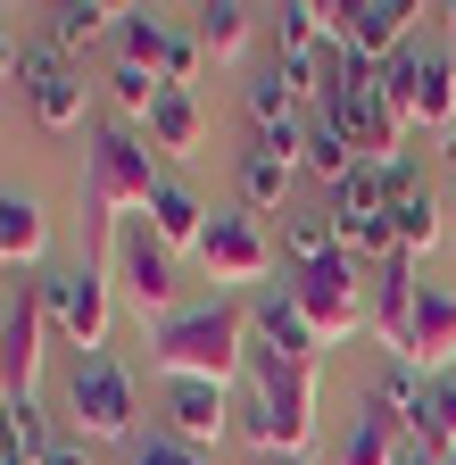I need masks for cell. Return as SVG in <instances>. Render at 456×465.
Returning a JSON list of instances; mask_svg holds the SVG:
<instances>
[{
  "mask_svg": "<svg viewBox=\"0 0 456 465\" xmlns=\"http://www.w3.org/2000/svg\"><path fill=\"white\" fill-rule=\"evenodd\" d=\"M249 134H257V158H282V166L307 158V116H299V100L282 92L274 75L249 84Z\"/></svg>",
  "mask_w": 456,
  "mask_h": 465,
  "instance_id": "cell-15",
  "label": "cell"
},
{
  "mask_svg": "<svg viewBox=\"0 0 456 465\" xmlns=\"http://www.w3.org/2000/svg\"><path fill=\"white\" fill-rule=\"evenodd\" d=\"M0 449H9V407H0Z\"/></svg>",
  "mask_w": 456,
  "mask_h": 465,
  "instance_id": "cell-37",
  "label": "cell"
},
{
  "mask_svg": "<svg viewBox=\"0 0 456 465\" xmlns=\"http://www.w3.org/2000/svg\"><path fill=\"white\" fill-rule=\"evenodd\" d=\"M108 266H59V274H42V300H50V324H59L83 358H108V332H117V300H108Z\"/></svg>",
  "mask_w": 456,
  "mask_h": 465,
  "instance_id": "cell-6",
  "label": "cell"
},
{
  "mask_svg": "<svg viewBox=\"0 0 456 465\" xmlns=\"http://www.w3.org/2000/svg\"><path fill=\"white\" fill-rule=\"evenodd\" d=\"M423 391H432V382H423L415 366H390V374L374 382V399H365V407H374V416H390L398 432L415 440V416H423Z\"/></svg>",
  "mask_w": 456,
  "mask_h": 465,
  "instance_id": "cell-25",
  "label": "cell"
},
{
  "mask_svg": "<svg viewBox=\"0 0 456 465\" xmlns=\"http://www.w3.org/2000/svg\"><path fill=\"white\" fill-rule=\"evenodd\" d=\"M166 192L158 174V150L141 125H108L83 158V224H92V266H117V242H125V216L150 208Z\"/></svg>",
  "mask_w": 456,
  "mask_h": 465,
  "instance_id": "cell-2",
  "label": "cell"
},
{
  "mask_svg": "<svg viewBox=\"0 0 456 465\" xmlns=\"http://www.w3.org/2000/svg\"><path fill=\"white\" fill-rule=\"evenodd\" d=\"M141 134H150L158 158H199V150H208V108H199L191 92H166V100L150 108V125H141Z\"/></svg>",
  "mask_w": 456,
  "mask_h": 465,
  "instance_id": "cell-18",
  "label": "cell"
},
{
  "mask_svg": "<svg viewBox=\"0 0 456 465\" xmlns=\"http://www.w3.org/2000/svg\"><path fill=\"white\" fill-rule=\"evenodd\" d=\"M415 440H423L432 457H448V449H456V374H440V382L423 391V416H415Z\"/></svg>",
  "mask_w": 456,
  "mask_h": 465,
  "instance_id": "cell-28",
  "label": "cell"
},
{
  "mask_svg": "<svg viewBox=\"0 0 456 465\" xmlns=\"http://www.w3.org/2000/svg\"><path fill=\"white\" fill-rule=\"evenodd\" d=\"M448 166H456V142H448Z\"/></svg>",
  "mask_w": 456,
  "mask_h": 465,
  "instance_id": "cell-38",
  "label": "cell"
},
{
  "mask_svg": "<svg viewBox=\"0 0 456 465\" xmlns=\"http://www.w3.org/2000/svg\"><path fill=\"white\" fill-rule=\"evenodd\" d=\"M233 391H216V382H166V432H175L183 449H216V440H233Z\"/></svg>",
  "mask_w": 456,
  "mask_h": 465,
  "instance_id": "cell-13",
  "label": "cell"
},
{
  "mask_svg": "<svg viewBox=\"0 0 456 465\" xmlns=\"http://www.w3.org/2000/svg\"><path fill=\"white\" fill-rule=\"evenodd\" d=\"M398 457H407V432L390 416H374V407L349 424V440H340V465H398Z\"/></svg>",
  "mask_w": 456,
  "mask_h": 465,
  "instance_id": "cell-24",
  "label": "cell"
},
{
  "mask_svg": "<svg viewBox=\"0 0 456 465\" xmlns=\"http://www.w3.org/2000/svg\"><path fill=\"white\" fill-rule=\"evenodd\" d=\"M448 465H456V449H448Z\"/></svg>",
  "mask_w": 456,
  "mask_h": 465,
  "instance_id": "cell-39",
  "label": "cell"
},
{
  "mask_svg": "<svg viewBox=\"0 0 456 465\" xmlns=\"http://www.w3.org/2000/svg\"><path fill=\"white\" fill-rule=\"evenodd\" d=\"M117 25H125V9H108V0H59V9H50V42L59 50H92Z\"/></svg>",
  "mask_w": 456,
  "mask_h": 465,
  "instance_id": "cell-23",
  "label": "cell"
},
{
  "mask_svg": "<svg viewBox=\"0 0 456 465\" xmlns=\"http://www.w3.org/2000/svg\"><path fill=\"white\" fill-rule=\"evenodd\" d=\"M415 308H423L415 266H407V258H390V266L374 274V324H382V341L398 349V366H407V349H415Z\"/></svg>",
  "mask_w": 456,
  "mask_h": 465,
  "instance_id": "cell-17",
  "label": "cell"
},
{
  "mask_svg": "<svg viewBox=\"0 0 456 465\" xmlns=\"http://www.w3.org/2000/svg\"><path fill=\"white\" fill-rule=\"evenodd\" d=\"M299 166H307V174H324V183L340 192V183H349V174L365 166V150H357V142H349V134H340L332 116L315 108V116H307V158H299Z\"/></svg>",
  "mask_w": 456,
  "mask_h": 465,
  "instance_id": "cell-22",
  "label": "cell"
},
{
  "mask_svg": "<svg viewBox=\"0 0 456 465\" xmlns=\"http://www.w3.org/2000/svg\"><path fill=\"white\" fill-rule=\"evenodd\" d=\"M42 465H92V440H75V432H67V440H50Z\"/></svg>",
  "mask_w": 456,
  "mask_h": 465,
  "instance_id": "cell-33",
  "label": "cell"
},
{
  "mask_svg": "<svg viewBox=\"0 0 456 465\" xmlns=\"http://www.w3.org/2000/svg\"><path fill=\"white\" fill-rule=\"evenodd\" d=\"M208 216L216 208H199L183 183H166L158 200H150V242L166 250V258H175V250H199V232H208Z\"/></svg>",
  "mask_w": 456,
  "mask_h": 465,
  "instance_id": "cell-21",
  "label": "cell"
},
{
  "mask_svg": "<svg viewBox=\"0 0 456 465\" xmlns=\"http://www.w3.org/2000/svg\"><path fill=\"white\" fill-rule=\"evenodd\" d=\"M249 399L233 432L257 449V457H307L315 440V382H324V358H282V349H257L249 341Z\"/></svg>",
  "mask_w": 456,
  "mask_h": 465,
  "instance_id": "cell-1",
  "label": "cell"
},
{
  "mask_svg": "<svg viewBox=\"0 0 456 465\" xmlns=\"http://www.w3.org/2000/svg\"><path fill=\"white\" fill-rule=\"evenodd\" d=\"M382 92H390V108L407 116L415 134H432V142H456V58H448L440 42L398 50L390 67H382Z\"/></svg>",
  "mask_w": 456,
  "mask_h": 465,
  "instance_id": "cell-4",
  "label": "cell"
},
{
  "mask_svg": "<svg viewBox=\"0 0 456 465\" xmlns=\"http://www.w3.org/2000/svg\"><path fill=\"white\" fill-rule=\"evenodd\" d=\"M108 100L125 108V125H150V108L166 100V84H158V67H141V58H117V67H108Z\"/></svg>",
  "mask_w": 456,
  "mask_h": 465,
  "instance_id": "cell-26",
  "label": "cell"
},
{
  "mask_svg": "<svg viewBox=\"0 0 456 465\" xmlns=\"http://www.w3.org/2000/svg\"><path fill=\"white\" fill-rule=\"evenodd\" d=\"M332 216H390V166H357L332 192Z\"/></svg>",
  "mask_w": 456,
  "mask_h": 465,
  "instance_id": "cell-29",
  "label": "cell"
},
{
  "mask_svg": "<svg viewBox=\"0 0 456 465\" xmlns=\"http://www.w3.org/2000/svg\"><path fill=\"white\" fill-rule=\"evenodd\" d=\"M25 100H34V125H50V134H75L83 125V108H92V84H83V67L59 50V42H25Z\"/></svg>",
  "mask_w": 456,
  "mask_h": 465,
  "instance_id": "cell-8",
  "label": "cell"
},
{
  "mask_svg": "<svg viewBox=\"0 0 456 465\" xmlns=\"http://www.w3.org/2000/svg\"><path fill=\"white\" fill-rule=\"evenodd\" d=\"M291 258H299V266L340 258V242H332V216H291Z\"/></svg>",
  "mask_w": 456,
  "mask_h": 465,
  "instance_id": "cell-30",
  "label": "cell"
},
{
  "mask_svg": "<svg viewBox=\"0 0 456 465\" xmlns=\"http://www.w3.org/2000/svg\"><path fill=\"white\" fill-rule=\"evenodd\" d=\"M42 332H50L42 282H17V308L0 324V399H17V407H34V391H42Z\"/></svg>",
  "mask_w": 456,
  "mask_h": 465,
  "instance_id": "cell-9",
  "label": "cell"
},
{
  "mask_svg": "<svg viewBox=\"0 0 456 465\" xmlns=\"http://www.w3.org/2000/svg\"><path fill=\"white\" fill-rule=\"evenodd\" d=\"M0 274H9V266H0Z\"/></svg>",
  "mask_w": 456,
  "mask_h": 465,
  "instance_id": "cell-40",
  "label": "cell"
},
{
  "mask_svg": "<svg viewBox=\"0 0 456 465\" xmlns=\"http://www.w3.org/2000/svg\"><path fill=\"white\" fill-rule=\"evenodd\" d=\"M407 17H415L407 0H349V9H340V50L390 67L398 50H415V25H407Z\"/></svg>",
  "mask_w": 456,
  "mask_h": 465,
  "instance_id": "cell-14",
  "label": "cell"
},
{
  "mask_svg": "<svg viewBox=\"0 0 456 465\" xmlns=\"http://www.w3.org/2000/svg\"><path fill=\"white\" fill-rule=\"evenodd\" d=\"M407 366H415L423 382L456 374V291L423 282V308H415V349H407Z\"/></svg>",
  "mask_w": 456,
  "mask_h": 465,
  "instance_id": "cell-16",
  "label": "cell"
},
{
  "mask_svg": "<svg viewBox=\"0 0 456 465\" xmlns=\"http://www.w3.org/2000/svg\"><path fill=\"white\" fill-rule=\"evenodd\" d=\"M199 266H208L216 282H266L274 242H266V224H257L249 208H216L208 232H199Z\"/></svg>",
  "mask_w": 456,
  "mask_h": 465,
  "instance_id": "cell-10",
  "label": "cell"
},
{
  "mask_svg": "<svg viewBox=\"0 0 456 465\" xmlns=\"http://www.w3.org/2000/svg\"><path fill=\"white\" fill-rule=\"evenodd\" d=\"M67 407H75V440H125V449H133L141 399H133L125 358H83L75 382H67Z\"/></svg>",
  "mask_w": 456,
  "mask_h": 465,
  "instance_id": "cell-7",
  "label": "cell"
},
{
  "mask_svg": "<svg viewBox=\"0 0 456 465\" xmlns=\"http://www.w3.org/2000/svg\"><path fill=\"white\" fill-rule=\"evenodd\" d=\"M117 282H125V300H133V316H141L150 332L183 316V308H175V258H166L150 232H125V242H117Z\"/></svg>",
  "mask_w": 456,
  "mask_h": 465,
  "instance_id": "cell-11",
  "label": "cell"
},
{
  "mask_svg": "<svg viewBox=\"0 0 456 465\" xmlns=\"http://www.w3.org/2000/svg\"><path fill=\"white\" fill-rule=\"evenodd\" d=\"M133 465H208L199 449H183L175 432H158V440H133Z\"/></svg>",
  "mask_w": 456,
  "mask_h": 465,
  "instance_id": "cell-32",
  "label": "cell"
},
{
  "mask_svg": "<svg viewBox=\"0 0 456 465\" xmlns=\"http://www.w3.org/2000/svg\"><path fill=\"white\" fill-rule=\"evenodd\" d=\"M423 17H440V25H448V34H456V0H440V9H423Z\"/></svg>",
  "mask_w": 456,
  "mask_h": 465,
  "instance_id": "cell-35",
  "label": "cell"
},
{
  "mask_svg": "<svg viewBox=\"0 0 456 465\" xmlns=\"http://www.w3.org/2000/svg\"><path fill=\"white\" fill-rule=\"evenodd\" d=\"M199 58H208V50H199L191 34H175V42H166V67H158V75H166V92H191V75H199Z\"/></svg>",
  "mask_w": 456,
  "mask_h": 465,
  "instance_id": "cell-31",
  "label": "cell"
},
{
  "mask_svg": "<svg viewBox=\"0 0 456 465\" xmlns=\"http://www.w3.org/2000/svg\"><path fill=\"white\" fill-rule=\"evenodd\" d=\"M257 465H307V457H257Z\"/></svg>",
  "mask_w": 456,
  "mask_h": 465,
  "instance_id": "cell-36",
  "label": "cell"
},
{
  "mask_svg": "<svg viewBox=\"0 0 456 465\" xmlns=\"http://www.w3.org/2000/svg\"><path fill=\"white\" fill-rule=\"evenodd\" d=\"M50 258V216L34 192H0V266H42Z\"/></svg>",
  "mask_w": 456,
  "mask_h": 465,
  "instance_id": "cell-19",
  "label": "cell"
},
{
  "mask_svg": "<svg viewBox=\"0 0 456 465\" xmlns=\"http://www.w3.org/2000/svg\"><path fill=\"white\" fill-rule=\"evenodd\" d=\"M398 465H448V457H432L423 440H407V457H398Z\"/></svg>",
  "mask_w": 456,
  "mask_h": 465,
  "instance_id": "cell-34",
  "label": "cell"
},
{
  "mask_svg": "<svg viewBox=\"0 0 456 465\" xmlns=\"http://www.w3.org/2000/svg\"><path fill=\"white\" fill-rule=\"evenodd\" d=\"M390 242H398V258H432V242H440V200H432V183H423V166L415 158H390Z\"/></svg>",
  "mask_w": 456,
  "mask_h": 465,
  "instance_id": "cell-12",
  "label": "cell"
},
{
  "mask_svg": "<svg viewBox=\"0 0 456 465\" xmlns=\"http://www.w3.org/2000/svg\"><path fill=\"white\" fill-rule=\"evenodd\" d=\"M150 374L158 382H216L233 391L249 374V308L241 300H208V308H183L175 324L150 332Z\"/></svg>",
  "mask_w": 456,
  "mask_h": 465,
  "instance_id": "cell-3",
  "label": "cell"
},
{
  "mask_svg": "<svg viewBox=\"0 0 456 465\" xmlns=\"http://www.w3.org/2000/svg\"><path fill=\"white\" fill-rule=\"evenodd\" d=\"M291 174H299V166H282V158H257V150H249V158H241V208H249V216H274L282 200H291Z\"/></svg>",
  "mask_w": 456,
  "mask_h": 465,
  "instance_id": "cell-27",
  "label": "cell"
},
{
  "mask_svg": "<svg viewBox=\"0 0 456 465\" xmlns=\"http://www.w3.org/2000/svg\"><path fill=\"white\" fill-rule=\"evenodd\" d=\"M282 300H291V316L315 332V349H340V341L365 324V291H357V258L349 250L324 258V266H299Z\"/></svg>",
  "mask_w": 456,
  "mask_h": 465,
  "instance_id": "cell-5",
  "label": "cell"
},
{
  "mask_svg": "<svg viewBox=\"0 0 456 465\" xmlns=\"http://www.w3.org/2000/svg\"><path fill=\"white\" fill-rule=\"evenodd\" d=\"M249 25H257V9H241V0H199L191 9V42L216 58V67H233V58L249 50Z\"/></svg>",
  "mask_w": 456,
  "mask_h": 465,
  "instance_id": "cell-20",
  "label": "cell"
}]
</instances>
